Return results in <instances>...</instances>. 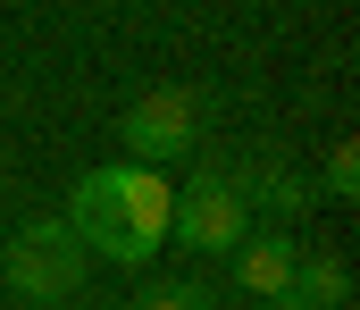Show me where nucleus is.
I'll use <instances>...</instances> for the list:
<instances>
[{"label":"nucleus","mask_w":360,"mask_h":310,"mask_svg":"<svg viewBox=\"0 0 360 310\" xmlns=\"http://www.w3.org/2000/svg\"><path fill=\"white\" fill-rule=\"evenodd\" d=\"M168 218H176V185L160 168H134V160L84 168L68 193V235L84 243V260L101 252L117 269H151L168 252Z\"/></svg>","instance_id":"nucleus-1"},{"label":"nucleus","mask_w":360,"mask_h":310,"mask_svg":"<svg viewBox=\"0 0 360 310\" xmlns=\"http://www.w3.org/2000/svg\"><path fill=\"white\" fill-rule=\"evenodd\" d=\"M0 277L17 285V302L59 310L76 285H84V243L68 235V218H25V226L0 243Z\"/></svg>","instance_id":"nucleus-2"},{"label":"nucleus","mask_w":360,"mask_h":310,"mask_svg":"<svg viewBox=\"0 0 360 310\" xmlns=\"http://www.w3.org/2000/svg\"><path fill=\"white\" fill-rule=\"evenodd\" d=\"M243 209H252V202H243V185H235L226 168H201V176L176 193V218H168V235H176L184 252L235 260V243L252 235V226H243Z\"/></svg>","instance_id":"nucleus-3"},{"label":"nucleus","mask_w":360,"mask_h":310,"mask_svg":"<svg viewBox=\"0 0 360 310\" xmlns=\"http://www.w3.org/2000/svg\"><path fill=\"white\" fill-rule=\"evenodd\" d=\"M201 109H193V93H143V101L117 117V143H126V160L134 168H168V160H184L201 134Z\"/></svg>","instance_id":"nucleus-4"},{"label":"nucleus","mask_w":360,"mask_h":310,"mask_svg":"<svg viewBox=\"0 0 360 310\" xmlns=\"http://www.w3.org/2000/svg\"><path fill=\"white\" fill-rule=\"evenodd\" d=\"M293 260H302V252H293L276 226L269 235H243V243H235V285H243L252 302H285V294H293Z\"/></svg>","instance_id":"nucleus-5"},{"label":"nucleus","mask_w":360,"mask_h":310,"mask_svg":"<svg viewBox=\"0 0 360 310\" xmlns=\"http://www.w3.org/2000/svg\"><path fill=\"white\" fill-rule=\"evenodd\" d=\"M293 302H310V310H344V302H352V277H344V260H335V252H310V260H293Z\"/></svg>","instance_id":"nucleus-6"},{"label":"nucleus","mask_w":360,"mask_h":310,"mask_svg":"<svg viewBox=\"0 0 360 310\" xmlns=\"http://www.w3.org/2000/svg\"><path fill=\"white\" fill-rule=\"evenodd\" d=\"M235 185H243V202L260 193V202H269L276 218H302V209H310V185H302L293 168H252V176H235Z\"/></svg>","instance_id":"nucleus-7"},{"label":"nucleus","mask_w":360,"mask_h":310,"mask_svg":"<svg viewBox=\"0 0 360 310\" xmlns=\"http://www.w3.org/2000/svg\"><path fill=\"white\" fill-rule=\"evenodd\" d=\"M134 310H210V294H201V285H143Z\"/></svg>","instance_id":"nucleus-8"},{"label":"nucleus","mask_w":360,"mask_h":310,"mask_svg":"<svg viewBox=\"0 0 360 310\" xmlns=\"http://www.w3.org/2000/svg\"><path fill=\"white\" fill-rule=\"evenodd\" d=\"M327 193H335V202H352V193H360V151H352V143L327 151Z\"/></svg>","instance_id":"nucleus-9"},{"label":"nucleus","mask_w":360,"mask_h":310,"mask_svg":"<svg viewBox=\"0 0 360 310\" xmlns=\"http://www.w3.org/2000/svg\"><path fill=\"white\" fill-rule=\"evenodd\" d=\"M269 310H310V302H293V294H285V302H269Z\"/></svg>","instance_id":"nucleus-10"},{"label":"nucleus","mask_w":360,"mask_h":310,"mask_svg":"<svg viewBox=\"0 0 360 310\" xmlns=\"http://www.w3.org/2000/svg\"><path fill=\"white\" fill-rule=\"evenodd\" d=\"M17 310H34V302H17Z\"/></svg>","instance_id":"nucleus-11"}]
</instances>
